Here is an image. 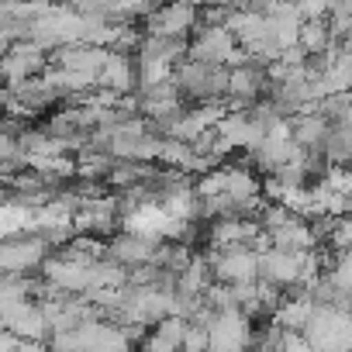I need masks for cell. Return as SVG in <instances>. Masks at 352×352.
<instances>
[{
  "label": "cell",
  "instance_id": "cell-4",
  "mask_svg": "<svg viewBox=\"0 0 352 352\" xmlns=\"http://www.w3.org/2000/svg\"><path fill=\"white\" fill-rule=\"evenodd\" d=\"M252 331H256V324L242 311H221L208 324V342L218 352H249Z\"/></svg>",
  "mask_w": 352,
  "mask_h": 352
},
{
  "label": "cell",
  "instance_id": "cell-2",
  "mask_svg": "<svg viewBox=\"0 0 352 352\" xmlns=\"http://www.w3.org/2000/svg\"><path fill=\"white\" fill-rule=\"evenodd\" d=\"M197 28V8L194 4H169V8H152L145 14L142 35L148 38H169V42H187Z\"/></svg>",
  "mask_w": 352,
  "mask_h": 352
},
{
  "label": "cell",
  "instance_id": "cell-7",
  "mask_svg": "<svg viewBox=\"0 0 352 352\" xmlns=\"http://www.w3.org/2000/svg\"><path fill=\"white\" fill-rule=\"evenodd\" d=\"M211 342H208V328L201 324H187L184 328V338H180V352H208Z\"/></svg>",
  "mask_w": 352,
  "mask_h": 352
},
{
  "label": "cell",
  "instance_id": "cell-3",
  "mask_svg": "<svg viewBox=\"0 0 352 352\" xmlns=\"http://www.w3.org/2000/svg\"><path fill=\"white\" fill-rule=\"evenodd\" d=\"M208 263H211V276L214 283H225V287H245V283H256L259 276V256L249 252V249H221V252H204Z\"/></svg>",
  "mask_w": 352,
  "mask_h": 352
},
{
  "label": "cell",
  "instance_id": "cell-5",
  "mask_svg": "<svg viewBox=\"0 0 352 352\" xmlns=\"http://www.w3.org/2000/svg\"><path fill=\"white\" fill-rule=\"evenodd\" d=\"M94 87L111 90V94H118V97H135V63H131V56L107 52V63H104V69L94 76Z\"/></svg>",
  "mask_w": 352,
  "mask_h": 352
},
{
  "label": "cell",
  "instance_id": "cell-1",
  "mask_svg": "<svg viewBox=\"0 0 352 352\" xmlns=\"http://www.w3.org/2000/svg\"><path fill=\"white\" fill-rule=\"evenodd\" d=\"M173 83H176V90H180L184 104H218L228 94V69L184 59L173 69Z\"/></svg>",
  "mask_w": 352,
  "mask_h": 352
},
{
  "label": "cell",
  "instance_id": "cell-6",
  "mask_svg": "<svg viewBox=\"0 0 352 352\" xmlns=\"http://www.w3.org/2000/svg\"><path fill=\"white\" fill-rule=\"evenodd\" d=\"M270 249H276V252H314L318 249V239L311 232V221L294 218L290 225L270 232Z\"/></svg>",
  "mask_w": 352,
  "mask_h": 352
}]
</instances>
